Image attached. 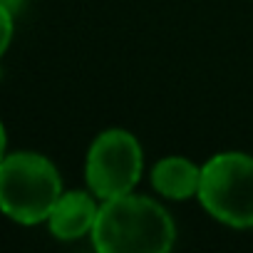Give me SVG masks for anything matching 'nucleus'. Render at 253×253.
Instances as JSON below:
<instances>
[{"label": "nucleus", "instance_id": "f257e3e1", "mask_svg": "<svg viewBox=\"0 0 253 253\" xmlns=\"http://www.w3.org/2000/svg\"><path fill=\"white\" fill-rule=\"evenodd\" d=\"M89 238L99 253H167L176 226L157 199L129 191L99 204Z\"/></svg>", "mask_w": 253, "mask_h": 253}, {"label": "nucleus", "instance_id": "f03ea898", "mask_svg": "<svg viewBox=\"0 0 253 253\" xmlns=\"http://www.w3.org/2000/svg\"><path fill=\"white\" fill-rule=\"evenodd\" d=\"M62 191V176L45 154L8 152L0 162V211L15 223H45Z\"/></svg>", "mask_w": 253, "mask_h": 253}, {"label": "nucleus", "instance_id": "7ed1b4c3", "mask_svg": "<svg viewBox=\"0 0 253 253\" xmlns=\"http://www.w3.org/2000/svg\"><path fill=\"white\" fill-rule=\"evenodd\" d=\"M196 199L218 223L253 228V157L246 152H218L206 159Z\"/></svg>", "mask_w": 253, "mask_h": 253}, {"label": "nucleus", "instance_id": "20e7f679", "mask_svg": "<svg viewBox=\"0 0 253 253\" xmlns=\"http://www.w3.org/2000/svg\"><path fill=\"white\" fill-rule=\"evenodd\" d=\"M142 171L144 152L132 132L112 126L92 139L84 157V181L99 201L134 191Z\"/></svg>", "mask_w": 253, "mask_h": 253}, {"label": "nucleus", "instance_id": "39448f33", "mask_svg": "<svg viewBox=\"0 0 253 253\" xmlns=\"http://www.w3.org/2000/svg\"><path fill=\"white\" fill-rule=\"evenodd\" d=\"M99 204L102 201L89 189L87 191H62L45 223L57 241H77L92 233L97 213H99Z\"/></svg>", "mask_w": 253, "mask_h": 253}, {"label": "nucleus", "instance_id": "423d86ee", "mask_svg": "<svg viewBox=\"0 0 253 253\" xmlns=\"http://www.w3.org/2000/svg\"><path fill=\"white\" fill-rule=\"evenodd\" d=\"M152 186L157 189L159 196L171 199V201H189L199 194L201 184V164L191 162L189 157H164L152 167L149 174Z\"/></svg>", "mask_w": 253, "mask_h": 253}, {"label": "nucleus", "instance_id": "0eeeda50", "mask_svg": "<svg viewBox=\"0 0 253 253\" xmlns=\"http://www.w3.org/2000/svg\"><path fill=\"white\" fill-rule=\"evenodd\" d=\"M13 35H15V13L0 3V57H3L13 42Z\"/></svg>", "mask_w": 253, "mask_h": 253}, {"label": "nucleus", "instance_id": "6e6552de", "mask_svg": "<svg viewBox=\"0 0 253 253\" xmlns=\"http://www.w3.org/2000/svg\"><path fill=\"white\" fill-rule=\"evenodd\" d=\"M5 154H8V132H5L3 119H0V162L5 159Z\"/></svg>", "mask_w": 253, "mask_h": 253}, {"label": "nucleus", "instance_id": "1a4fd4ad", "mask_svg": "<svg viewBox=\"0 0 253 253\" xmlns=\"http://www.w3.org/2000/svg\"><path fill=\"white\" fill-rule=\"evenodd\" d=\"M0 3H3V5H8L13 13H18V10L23 8V3H25V0H0Z\"/></svg>", "mask_w": 253, "mask_h": 253}]
</instances>
